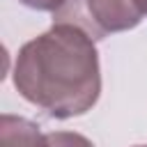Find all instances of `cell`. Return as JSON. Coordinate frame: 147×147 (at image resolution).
Listing matches in <instances>:
<instances>
[{"instance_id":"cell-2","label":"cell","mask_w":147,"mask_h":147,"mask_svg":"<svg viewBox=\"0 0 147 147\" xmlns=\"http://www.w3.org/2000/svg\"><path fill=\"white\" fill-rule=\"evenodd\" d=\"M147 16V0H64L53 11V23L74 25L90 39L136 28Z\"/></svg>"},{"instance_id":"cell-1","label":"cell","mask_w":147,"mask_h":147,"mask_svg":"<svg viewBox=\"0 0 147 147\" xmlns=\"http://www.w3.org/2000/svg\"><path fill=\"white\" fill-rule=\"evenodd\" d=\"M14 87L48 117L71 119L94 108L101 94V69L94 39L74 25L25 41L14 62Z\"/></svg>"},{"instance_id":"cell-3","label":"cell","mask_w":147,"mask_h":147,"mask_svg":"<svg viewBox=\"0 0 147 147\" xmlns=\"http://www.w3.org/2000/svg\"><path fill=\"white\" fill-rule=\"evenodd\" d=\"M0 147H48V142L34 122L5 113L0 117Z\"/></svg>"},{"instance_id":"cell-5","label":"cell","mask_w":147,"mask_h":147,"mask_svg":"<svg viewBox=\"0 0 147 147\" xmlns=\"http://www.w3.org/2000/svg\"><path fill=\"white\" fill-rule=\"evenodd\" d=\"M18 2H23L25 7L37 9V11H55L64 0H18Z\"/></svg>"},{"instance_id":"cell-6","label":"cell","mask_w":147,"mask_h":147,"mask_svg":"<svg viewBox=\"0 0 147 147\" xmlns=\"http://www.w3.org/2000/svg\"><path fill=\"white\" fill-rule=\"evenodd\" d=\"M136 147H147V145H136Z\"/></svg>"},{"instance_id":"cell-4","label":"cell","mask_w":147,"mask_h":147,"mask_svg":"<svg viewBox=\"0 0 147 147\" xmlns=\"http://www.w3.org/2000/svg\"><path fill=\"white\" fill-rule=\"evenodd\" d=\"M48 147H94V142L76 131H53L46 133Z\"/></svg>"}]
</instances>
